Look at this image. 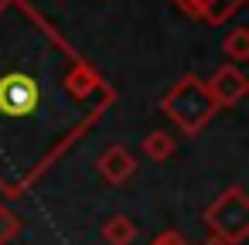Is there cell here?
Masks as SVG:
<instances>
[{"label": "cell", "instance_id": "cell-1", "mask_svg": "<svg viewBox=\"0 0 249 245\" xmlns=\"http://www.w3.org/2000/svg\"><path fill=\"white\" fill-rule=\"evenodd\" d=\"M160 109H164V113L174 119V126H178L181 133H188V136H198V133L212 123V116H215V102H212V96H208V89H205V79H198V75H184V79L164 96Z\"/></svg>", "mask_w": 249, "mask_h": 245}, {"label": "cell", "instance_id": "cell-2", "mask_svg": "<svg viewBox=\"0 0 249 245\" xmlns=\"http://www.w3.org/2000/svg\"><path fill=\"white\" fill-rule=\"evenodd\" d=\"M201 218H205L208 231L218 235V238H225L229 245L246 242V235H249V197H246V191H242L239 184L229 187V191H222V194L205 208Z\"/></svg>", "mask_w": 249, "mask_h": 245}, {"label": "cell", "instance_id": "cell-3", "mask_svg": "<svg viewBox=\"0 0 249 245\" xmlns=\"http://www.w3.org/2000/svg\"><path fill=\"white\" fill-rule=\"evenodd\" d=\"M205 89H208L215 109H229V106H239L246 99L249 79H246V72L239 65H222V68L212 72V79L205 82Z\"/></svg>", "mask_w": 249, "mask_h": 245}, {"label": "cell", "instance_id": "cell-4", "mask_svg": "<svg viewBox=\"0 0 249 245\" xmlns=\"http://www.w3.org/2000/svg\"><path fill=\"white\" fill-rule=\"evenodd\" d=\"M38 106V85L28 75H7L0 79V113L7 116H28Z\"/></svg>", "mask_w": 249, "mask_h": 245}, {"label": "cell", "instance_id": "cell-5", "mask_svg": "<svg viewBox=\"0 0 249 245\" xmlns=\"http://www.w3.org/2000/svg\"><path fill=\"white\" fill-rule=\"evenodd\" d=\"M96 167H99V174H103L106 184H126V180L137 174V157H133L126 147L113 143V147H106V150L99 153Z\"/></svg>", "mask_w": 249, "mask_h": 245}, {"label": "cell", "instance_id": "cell-6", "mask_svg": "<svg viewBox=\"0 0 249 245\" xmlns=\"http://www.w3.org/2000/svg\"><path fill=\"white\" fill-rule=\"evenodd\" d=\"M174 150H178V143H174V136H171L167 130H150V133L143 136V157H147V160L164 163L167 157H174Z\"/></svg>", "mask_w": 249, "mask_h": 245}, {"label": "cell", "instance_id": "cell-7", "mask_svg": "<svg viewBox=\"0 0 249 245\" xmlns=\"http://www.w3.org/2000/svg\"><path fill=\"white\" fill-rule=\"evenodd\" d=\"M133 238H137V225L126 214H113L103 225V242L106 245H133Z\"/></svg>", "mask_w": 249, "mask_h": 245}, {"label": "cell", "instance_id": "cell-8", "mask_svg": "<svg viewBox=\"0 0 249 245\" xmlns=\"http://www.w3.org/2000/svg\"><path fill=\"white\" fill-rule=\"evenodd\" d=\"M65 89H69L72 99H86V96L96 89V75H92V68H86L82 62L72 65V72L65 75Z\"/></svg>", "mask_w": 249, "mask_h": 245}, {"label": "cell", "instance_id": "cell-9", "mask_svg": "<svg viewBox=\"0 0 249 245\" xmlns=\"http://www.w3.org/2000/svg\"><path fill=\"white\" fill-rule=\"evenodd\" d=\"M222 51L239 65V62H249V31L246 28H232L222 41Z\"/></svg>", "mask_w": 249, "mask_h": 245}, {"label": "cell", "instance_id": "cell-10", "mask_svg": "<svg viewBox=\"0 0 249 245\" xmlns=\"http://www.w3.org/2000/svg\"><path fill=\"white\" fill-rule=\"evenodd\" d=\"M18 235H21V218L7 204H0V245H11Z\"/></svg>", "mask_w": 249, "mask_h": 245}, {"label": "cell", "instance_id": "cell-11", "mask_svg": "<svg viewBox=\"0 0 249 245\" xmlns=\"http://www.w3.org/2000/svg\"><path fill=\"white\" fill-rule=\"evenodd\" d=\"M150 245H188V238H184L181 231H160Z\"/></svg>", "mask_w": 249, "mask_h": 245}, {"label": "cell", "instance_id": "cell-12", "mask_svg": "<svg viewBox=\"0 0 249 245\" xmlns=\"http://www.w3.org/2000/svg\"><path fill=\"white\" fill-rule=\"evenodd\" d=\"M212 4H218V0H184V7L188 11H198V14H208Z\"/></svg>", "mask_w": 249, "mask_h": 245}, {"label": "cell", "instance_id": "cell-13", "mask_svg": "<svg viewBox=\"0 0 249 245\" xmlns=\"http://www.w3.org/2000/svg\"><path fill=\"white\" fill-rule=\"evenodd\" d=\"M201 245H229V242H225V238H218V235H208Z\"/></svg>", "mask_w": 249, "mask_h": 245}]
</instances>
